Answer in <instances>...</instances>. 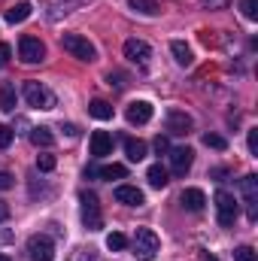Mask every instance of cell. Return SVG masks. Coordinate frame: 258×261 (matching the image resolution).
Returning <instances> with one entry per match:
<instances>
[{
    "label": "cell",
    "instance_id": "1f68e13d",
    "mask_svg": "<svg viewBox=\"0 0 258 261\" xmlns=\"http://www.w3.org/2000/svg\"><path fill=\"white\" fill-rule=\"evenodd\" d=\"M6 189H12V173L0 170V192H6Z\"/></svg>",
    "mask_w": 258,
    "mask_h": 261
},
{
    "label": "cell",
    "instance_id": "277c9868",
    "mask_svg": "<svg viewBox=\"0 0 258 261\" xmlns=\"http://www.w3.org/2000/svg\"><path fill=\"white\" fill-rule=\"evenodd\" d=\"M21 94H24V100H28V107H34V110H52L55 107V94L43 85V82H24V88H21Z\"/></svg>",
    "mask_w": 258,
    "mask_h": 261
},
{
    "label": "cell",
    "instance_id": "e0dca14e",
    "mask_svg": "<svg viewBox=\"0 0 258 261\" xmlns=\"http://www.w3.org/2000/svg\"><path fill=\"white\" fill-rule=\"evenodd\" d=\"M170 173H167V167H161V164H152L149 170H146V179H149V186L152 189H164L170 179H167Z\"/></svg>",
    "mask_w": 258,
    "mask_h": 261
},
{
    "label": "cell",
    "instance_id": "30bf717a",
    "mask_svg": "<svg viewBox=\"0 0 258 261\" xmlns=\"http://www.w3.org/2000/svg\"><path fill=\"white\" fill-rule=\"evenodd\" d=\"M125 58H128L131 64L146 67L149 58H152V49H149V43H143V40H128V43H125Z\"/></svg>",
    "mask_w": 258,
    "mask_h": 261
},
{
    "label": "cell",
    "instance_id": "8d00e7d4",
    "mask_svg": "<svg viewBox=\"0 0 258 261\" xmlns=\"http://www.w3.org/2000/svg\"><path fill=\"white\" fill-rule=\"evenodd\" d=\"M67 134H70V137H79V128H76V125H67Z\"/></svg>",
    "mask_w": 258,
    "mask_h": 261
},
{
    "label": "cell",
    "instance_id": "3957f363",
    "mask_svg": "<svg viewBox=\"0 0 258 261\" xmlns=\"http://www.w3.org/2000/svg\"><path fill=\"white\" fill-rule=\"evenodd\" d=\"M61 49H64V52H70L73 58H79V61H88V64L97 58L94 43H88L82 34H64V37H61Z\"/></svg>",
    "mask_w": 258,
    "mask_h": 261
},
{
    "label": "cell",
    "instance_id": "603a6c76",
    "mask_svg": "<svg viewBox=\"0 0 258 261\" xmlns=\"http://www.w3.org/2000/svg\"><path fill=\"white\" fill-rule=\"evenodd\" d=\"M88 113H91L94 119H100V122L113 119V107H110L107 100H91V103H88Z\"/></svg>",
    "mask_w": 258,
    "mask_h": 261
},
{
    "label": "cell",
    "instance_id": "ba28073f",
    "mask_svg": "<svg viewBox=\"0 0 258 261\" xmlns=\"http://www.w3.org/2000/svg\"><path fill=\"white\" fill-rule=\"evenodd\" d=\"M240 189H243V200H246V213H249V219L255 222L258 219V176H243L240 179Z\"/></svg>",
    "mask_w": 258,
    "mask_h": 261
},
{
    "label": "cell",
    "instance_id": "d6986e66",
    "mask_svg": "<svg viewBox=\"0 0 258 261\" xmlns=\"http://www.w3.org/2000/svg\"><path fill=\"white\" fill-rule=\"evenodd\" d=\"M0 110L3 113H12L15 110V85L12 82H3L0 85Z\"/></svg>",
    "mask_w": 258,
    "mask_h": 261
},
{
    "label": "cell",
    "instance_id": "2e32d148",
    "mask_svg": "<svg viewBox=\"0 0 258 261\" xmlns=\"http://www.w3.org/2000/svg\"><path fill=\"white\" fill-rule=\"evenodd\" d=\"M24 18H31V3H28V0H18V3H12V6L6 9V21H9V24H21Z\"/></svg>",
    "mask_w": 258,
    "mask_h": 261
},
{
    "label": "cell",
    "instance_id": "cb8c5ba5",
    "mask_svg": "<svg viewBox=\"0 0 258 261\" xmlns=\"http://www.w3.org/2000/svg\"><path fill=\"white\" fill-rule=\"evenodd\" d=\"M128 6L140 15H158V3L155 0H128Z\"/></svg>",
    "mask_w": 258,
    "mask_h": 261
},
{
    "label": "cell",
    "instance_id": "52a82bcc",
    "mask_svg": "<svg viewBox=\"0 0 258 261\" xmlns=\"http://www.w3.org/2000/svg\"><path fill=\"white\" fill-rule=\"evenodd\" d=\"M28 255L31 261H55V246L46 234H34L28 240Z\"/></svg>",
    "mask_w": 258,
    "mask_h": 261
},
{
    "label": "cell",
    "instance_id": "83f0119b",
    "mask_svg": "<svg viewBox=\"0 0 258 261\" xmlns=\"http://www.w3.org/2000/svg\"><path fill=\"white\" fill-rule=\"evenodd\" d=\"M37 167H40L43 173L55 170V155H40V158H37Z\"/></svg>",
    "mask_w": 258,
    "mask_h": 261
},
{
    "label": "cell",
    "instance_id": "f1b7e54d",
    "mask_svg": "<svg viewBox=\"0 0 258 261\" xmlns=\"http://www.w3.org/2000/svg\"><path fill=\"white\" fill-rule=\"evenodd\" d=\"M243 15H246L249 21H255L258 18V0H243Z\"/></svg>",
    "mask_w": 258,
    "mask_h": 261
},
{
    "label": "cell",
    "instance_id": "7a4b0ae2",
    "mask_svg": "<svg viewBox=\"0 0 258 261\" xmlns=\"http://www.w3.org/2000/svg\"><path fill=\"white\" fill-rule=\"evenodd\" d=\"M79 210H82V222L88 231H100L104 228V216H100V200L94 192H79Z\"/></svg>",
    "mask_w": 258,
    "mask_h": 261
},
{
    "label": "cell",
    "instance_id": "836d02e7",
    "mask_svg": "<svg viewBox=\"0 0 258 261\" xmlns=\"http://www.w3.org/2000/svg\"><path fill=\"white\" fill-rule=\"evenodd\" d=\"M249 155H258V130H249Z\"/></svg>",
    "mask_w": 258,
    "mask_h": 261
},
{
    "label": "cell",
    "instance_id": "f35d334b",
    "mask_svg": "<svg viewBox=\"0 0 258 261\" xmlns=\"http://www.w3.org/2000/svg\"><path fill=\"white\" fill-rule=\"evenodd\" d=\"M197 261H216V258H213L210 252H200V258H197Z\"/></svg>",
    "mask_w": 258,
    "mask_h": 261
},
{
    "label": "cell",
    "instance_id": "9c48e42d",
    "mask_svg": "<svg viewBox=\"0 0 258 261\" xmlns=\"http://www.w3.org/2000/svg\"><path fill=\"white\" fill-rule=\"evenodd\" d=\"M192 164H194V152L189 146H179V149L170 152V170H173L176 176H186V173L192 170Z\"/></svg>",
    "mask_w": 258,
    "mask_h": 261
},
{
    "label": "cell",
    "instance_id": "74e56055",
    "mask_svg": "<svg viewBox=\"0 0 258 261\" xmlns=\"http://www.w3.org/2000/svg\"><path fill=\"white\" fill-rule=\"evenodd\" d=\"M6 240H12V234L9 231H0V243H6Z\"/></svg>",
    "mask_w": 258,
    "mask_h": 261
},
{
    "label": "cell",
    "instance_id": "44dd1931",
    "mask_svg": "<svg viewBox=\"0 0 258 261\" xmlns=\"http://www.w3.org/2000/svg\"><path fill=\"white\" fill-rule=\"evenodd\" d=\"M97 176L100 179H125L128 167L125 164H107V167H97Z\"/></svg>",
    "mask_w": 258,
    "mask_h": 261
},
{
    "label": "cell",
    "instance_id": "e575fe53",
    "mask_svg": "<svg viewBox=\"0 0 258 261\" xmlns=\"http://www.w3.org/2000/svg\"><path fill=\"white\" fill-rule=\"evenodd\" d=\"M79 261H97L94 258V249H82V252H79Z\"/></svg>",
    "mask_w": 258,
    "mask_h": 261
},
{
    "label": "cell",
    "instance_id": "5b68a950",
    "mask_svg": "<svg viewBox=\"0 0 258 261\" xmlns=\"http://www.w3.org/2000/svg\"><path fill=\"white\" fill-rule=\"evenodd\" d=\"M216 216H219V225L222 228H231L234 219H237V200L228 192H216Z\"/></svg>",
    "mask_w": 258,
    "mask_h": 261
},
{
    "label": "cell",
    "instance_id": "f546056e",
    "mask_svg": "<svg viewBox=\"0 0 258 261\" xmlns=\"http://www.w3.org/2000/svg\"><path fill=\"white\" fill-rule=\"evenodd\" d=\"M12 143V128H6V125H0V149H6Z\"/></svg>",
    "mask_w": 258,
    "mask_h": 261
},
{
    "label": "cell",
    "instance_id": "ab89813d",
    "mask_svg": "<svg viewBox=\"0 0 258 261\" xmlns=\"http://www.w3.org/2000/svg\"><path fill=\"white\" fill-rule=\"evenodd\" d=\"M0 261H12V258H6V255H0Z\"/></svg>",
    "mask_w": 258,
    "mask_h": 261
},
{
    "label": "cell",
    "instance_id": "4dcf8cb0",
    "mask_svg": "<svg viewBox=\"0 0 258 261\" xmlns=\"http://www.w3.org/2000/svg\"><path fill=\"white\" fill-rule=\"evenodd\" d=\"M9 55H12L9 43H0V67H6V64H9Z\"/></svg>",
    "mask_w": 258,
    "mask_h": 261
},
{
    "label": "cell",
    "instance_id": "ac0fdd59",
    "mask_svg": "<svg viewBox=\"0 0 258 261\" xmlns=\"http://www.w3.org/2000/svg\"><path fill=\"white\" fill-rule=\"evenodd\" d=\"M170 52H173V58H176V64L179 67H192L194 55H192V49H189L183 40H173V43H170Z\"/></svg>",
    "mask_w": 258,
    "mask_h": 261
},
{
    "label": "cell",
    "instance_id": "d4e9b609",
    "mask_svg": "<svg viewBox=\"0 0 258 261\" xmlns=\"http://www.w3.org/2000/svg\"><path fill=\"white\" fill-rule=\"evenodd\" d=\"M128 246V237L125 234H119V231H113L110 237H107V249H113V252H122Z\"/></svg>",
    "mask_w": 258,
    "mask_h": 261
},
{
    "label": "cell",
    "instance_id": "d590c367",
    "mask_svg": "<svg viewBox=\"0 0 258 261\" xmlns=\"http://www.w3.org/2000/svg\"><path fill=\"white\" fill-rule=\"evenodd\" d=\"M9 219V206H6V200H0V222H6Z\"/></svg>",
    "mask_w": 258,
    "mask_h": 261
},
{
    "label": "cell",
    "instance_id": "7c38bea8",
    "mask_svg": "<svg viewBox=\"0 0 258 261\" xmlns=\"http://www.w3.org/2000/svg\"><path fill=\"white\" fill-rule=\"evenodd\" d=\"M152 103L149 100H131L128 103V110H125V116H128V122L131 125H146L149 119H152Z\"/></svg>",
    "mask_w": 258,
    "mask_h": 261
},
{
    "label": "cell",
    "instance_id": "d6a6232c",
    "mask_svg": "<svg viewBox=\"0 0 258 261\" xmlns=\"http://www.w3.org/2000/svg\"><path fill=\"white\" fill-rule=\"evenodd\" d=\"M170 149V143H167V137H155V152L161 155V152H167Z\"/></svg>",
    "mask_w": 258,
    "mask_h": 261
},
{
    "label": "cell",
    "instance_id": "6da1fadb",
    "mask_svg": "<svg viewBox=\"0 0 258 261\" xmlns=\"http://www.w3.org/2000/svg\"><path fill=\"white\" fill-rule=\"evenodd\" d=\"M158 234L155 231H149V228H137L134 231V240H131V249H134V255L140 261H152L158 255Z\"/></svg>",
    "mask_w": 258,
    "mask_h": 261
},
{
    "label": "cell",
    "instance_id": "4fadbf2b",
    "mask_svg": "<svg viewBox=\"0 0 258 261\" xmlns=\"http://www.w3.org/2000/svg\"><path fill=\"white\" fill-rule=\"evenodd\" d=\"M167 130L176 134V137H186V134L192 130V116L183 113V110H170V113H167Z\"/></svg>",
    "mask_w": 258,
    "mask_h": 261
},
{
    "label": "cell",
    "instance_id": "4316f807",
    "mask_svg": "<svg viewBox=\"0 0 258 261\" xmlns=\"http://www.w3.org/2000/svg\"><path fill=\"white\" fill-rule=\"evenodd\" d=\"M234 261H258V252L252 246H240V249L234 252Z\"/></svg>",
    "mask_w": 258,
    "mask_h": 261
},
{
    "label": "cell",
    "instance_id": "ffe728a7",
    "mask_svg": "<svg viewBox=\"0 0 258 261\" xmlns=\"http://www.w3.org/2000/svg\"><path fill=\"white\" fill-rule=\"evenodd\" d=\"M125 155H128L134 164H137V161H143V158H146V143H143V140H134V137H128V140H125Z\"/></svg>",
    "mask_w": 258,
    "mask_h": 261
},
{
    "label": "cell",
    "instance_id": "8992f818",
    "mask_svg": "<svg viewBox=\"0 0 258 261\" xmlns=\"http://www.w3.org/2000/svg\"><path fill=\"white\" fill-rule=\"evenodd\" d=\"M18 58L24 64H40L46 58V46L37 40V37H21L18 40Z\"/></svg>",
    "mask_w": 258,
    "mask_h": 261
},
{
    "label": "cell",
    "instance_id": "484cf974",
    "mask_svg": "<svg viewBox=\"0 0 258 261\" xmlns=\"http://www.w3.org/2000/svg\"><path fill=\"white\" fill-rule=\"evenodd\" d=\"M203 146H210V149H228V140L222 137V134H203Z\"/></svg>",
    "mask_w": 258,
    "mask_h": 261
},
{
    "label": "cell",
    "instance_id": "8fae6325",
    "mask_svg": "<svg viewBox=\"0 0 258 261\" xmlns=\"http://www.w3.org/2000/svg\"><path fill=\"white\" fill-rule=\"evenodd\" d=\"M88 149H91V158H107V155L113 152V134L94 130L91 140H88Z\"/></svg>",
    "mask_w": 258,
    "mask_h": 261
},
{
    "label": "cell",
    "instance_id": "7402d4cb",
    "mask_svg": "<svg viewBox=\"0 0 258 261\" xmlns=\"http://www.w3.org/2000/svg\"><path fill=\"white\" fill-rule=\"evenodd\" d=\"M31 143H34V146L49 149V146L55 143V134H52L49 128H34V130H31Z\"/></svg>",
    "mask_w": 258,
    "mask_h": 261
},
{
    "label": "cell",
    "instance_id": "9a60e30c",
    "mask_svg": "<svg viewBox=\"0 0 258 261\" xmlns=\"http://www.w3.org/2000/svg\"><path fill=\"white\" fill-rule=\"evenodd\" d=\"M179 203H183L189 213H200V210H203V203H207V197H203L200 189H186V192L179 195Z\"/></svg>",
    "mask_w": 258,
    "mask_h": 261
},
{
    "label": "cell",
    "instance_id": "5bb4252c",
    "mask_svg": "<svg viewBox=\"0 0 258 261\" xmlns=\"http://www.w3.org/2000/svg\"><path fill=\"white\" fill-rule=\"evenodd\" d=\"M116 200L125 203V206H143L146 203V197H143V192L137 186H119L116 189Z\"/></svg>",
    "mask_w": 258,
    "mask_h": 261
}]
</instances>
